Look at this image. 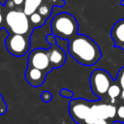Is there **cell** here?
<instances>
[{
	"label": "cell",
	"instance_id": "1",
	"mask_svg": "<svg viewBox=\"0 0 124 124\" xmlns=\"http://www.w3.org/2000/svg\"><path fill=\"white\" fill-rule=\"evenodd\" d=\"M68 50L78 63L84 66L95 65L102 56L99 45L83 34H78L69 41Z\"/></svg>",
	"mask_w": 124,
	"mask_h": 124
},
{
	"label": "cell",
	"instance_id": "2",
	"mask_svg": "<svg viewBox=\"0 0 124 124\" xmlns=\"http://www.w3.org/2000/svg\"><path fill=\"white\" fill-rule=\"evenodd\" d=\"M78 21L75 16L69 13H59L51 20V33L57 38L70 41L78 35Z\"/></svg>",
	"mask_w": 124,
	"mask_h": 124
},
{
	"label": "cell",
	"instance_id": "3",
	"mask_svg": "<svg viewBox=\"0 0 124 124\" xmlns=\"http://www.w3.org/2000/svg\"><path fill=\"white\" fill-rule=\"evenodd\" d=\"M5 23L10 33L20 34L30 37L32 26L29 21V16L20 10H10L5 16Z\"/></svg>",
	"mask_w": 124,
	"mask_h": 124
},
{
	"label": "cell",
	"instance_id": "4",
	"mask_svg": "<svg viewBox=\"0 0 124 124\" xmlns=\"http://www.w3.org/2000/svg\"><path fill=\"white\" fill-rule=\"evenodd\" d=\"M89 81L93 94L99 98H103L107 95L109 86L114 80L107 71L96 69L91 73Z\"/></svg>",
	"mask_w": 124,
	"mask_h": 124
},
{
	"label": "cell",
	"instance_id": "5",
	"mask_svg": "<svg viewBox=\"0 0 124 124\" xmlns=\"http://www.w3.org/2000/svg\"><path fill=\"white\" fill-rule=\"evenodd\" d=\"M30 37L20 34L9 33L5 40L7 50L14 56L20 57L26 54L30 47Z\"/></svg>",
	"mask_w": 124,
	"mask_h": 124
},
{
	"label": "cell",
	"instance_id": "6",
	"mask_svg": "<svg viewBox=\"0 0 124 124\" xmlns=\"http://www.w3.org/2000/svg\"><path fill=\"white\" fill-rule=\"evenodd\" d=\"M92 103L93 102L81 98L72 99L69 104V113L72 119L79 124L83 123L90 111Z\"/></svg>",
	"mask_w": 124,
	"mask_h": 124
},
{
	"label": "cell",
	"instance_id": "7",
	"mask_svg": "<svg viewBox=\"0 0 124 124\" xmlns=\"http://www.w3.org/2000/svg\"><path fill=\"white\" fill-rule=\"evenodd\" d=\"M28 66L37 68L46 73H49L53 69L49 61L48 52L44 48H35L29 53Z\"/></svg>",
	"mask_w": 124,
	"mask_h": 124
},
{
	"label": "cell",
	"instance_id": "8",
	"mask_svg": "<svg viewBox=\"0 0 124 124\" xmlns=\"http://www.w3.org/2000/svg\"><path fill=\"white\" fill-rule=\"evenodd\" d=\"M90 111L98 120L105 119L113 121L116 117V107L114 104H107L100 101H95L91 105Z\"/></svg>",
	"mask_w": 124,
	"mask_h": 124
},
{
	"label": "cell",
	"instance_id": "9",
	"mask_svg": "<svg viewBox=\"0 0 124 124\" xmlns=\"http://www.w3.org/2000/svg\"><path fill=\"white\" fill-rule=\"evenodd\" d=\"M46 75H47V73H46L42 70H39V69L34 68V67L27 66L25 74H24V78H25L26 81L31 86L39 87L45 82Z\"/></svg>",
	"mask_w": 124,
	"mask_h": 124
},
{
	"label": "cell",
	"instance_id": "10",
	"mask_svg": "<svg viewBox=\"0 0 124 124\" xmlns=\"http://www.w3.org/2000/svg\"><path fill=\"white\" fill-rule=\"evenodd\" d=\"M109 36L113 41L114 46L124 50V18L117 20L113 24Z\"/></svg>",
	"mask_w": 124,
	"mask_h": 124
},
{
	"label": "cell",
	"instance_id": "11",
	"mask_svg": "<svg viewBox=\"0 0 124 124\" xmlns=\"http://www.w3.org/2000/svg\"><path fill=\"white\" fill-rule=\"evenodd\" d=\"M47 52H48L49 61L52 68H59L65 64L67 59L66 53L60 46L54 44L47 49Z\"/></svg>",
	"mask_w": 124,
	"mask_h": 124
},
{
	"label": "cell",
	"instance_id": "12",
	"mask_svg": "<svg viewBox=\"0 0 124 124\" xmlns=\"http://www.w3.org/2000/svg\"><path fill=\"white\" fill-rule=\"evenodd\" d=\"M44 0H25L23 4V12L28 16L37 12L38 8L42 5Z\"/></svg>",
	"mask_w": 124,
	"mask_h": 124
},
{
	"label": "cell",
	"instance_id": "13",
	"mask_svg": "<svg viewBox=\"0 0 124 124\" xmlns=\"http://www.w3.org/2000/svg\"><path fill=\"white\" fill-rule=\"evenodd\" d=\"M121 91H122V88L120 87V85H119L117 82L113 81V82L111 83V85L109 86V88H108V93H107L108 97L111 100V104H112V102H114L118 97H120Z\"/></svg>",
	"mask_w": 124,
	"mask_h": 124
},
{
	"label": "cell",
	"instance_id": "14",
	"mask_svg": "<svg viewBox=\"0 0 124 124\" xmlns=\"http://www.w3.org/2000/svg\"><path fill=\"white\" fill-rule=\"evenodd\" d=\"M29 21H30V24H31V26L33 28V27H40V26H42L46 22V19L38 12H35L32 15L29 16Z\"/></svg>",
	"mask_w": 124,
	"mask_h": 124
},
{
	"label": "cell",
	"instance_id": "15",
	"mask_svg": "<svg viewBox=\"0 0 124 124\" xmlns=\"http://www.w3.org/2000/svg\"><path fill=\"white\" fill-rule=\"evenodd\" d=\"M37 12L46 20L48 17H49V16L51 15V13H52V9H51V6H48L47 4H46V3H42V5L38 8V10H37Z\"/></svg>",
	"mask_w": 124,
	"mask_h": 124
},
{
	"label": "cell",
	"instance_id": "16",
	"mask_svg": "<svg viewBox=\"0 0 124 124\" xmlns=\"http://www.w3.org/2000/svg\"><path fill=\"white\" fill-rule=\"evenodd\" d=\"M115 119L118 122L124 123V104H120L116 107V117Z\"/></svg>",
	"mask_w": 124,
	"mask_h": 124
},
{
	"label": "cell",
	"instance_id": "17",
	"mask_svg": "<svg viewBox=\"0 0 124 124\" xmlns=\"http://www.w3.org/2000/svg\"><path fill=\"white\" fill-rule=\"evenodd\" d=\"M115 82H117L120 85V87L122 89H124V66L121 69H119V71L117 73V76H116Z\"/></svg>",
	"mask_w": 124,
	"mask_h": 124
},
{
	"label": "cell",
	"instance_id": "18",
	"mask_svg": "<svg viewBox=\"0 0 124 124\" xmlns=\"http://www.w3.org/2000/svg\"><path fill=\"white\" fill-rule=\"evenodd\" d=\"M52 94L49 92V91H44V92H42V94H41V99H42V101H44L45 103H48V102H50L51 100H52Z\"/></svg>",
	"mask_w": 124,
	"mask_h": 124
},
{
	"label": "cell",
	"instance_id": "19",
	"mask_svg": "<svg viewBox=\"0 0 124 124\" xmlns=\"http://www.w3.org/2000/svg\"><path fill=\"white\" fill-rule=\"evenodd\" d=\"M6 111H7V104H6L3 96L0 93V115L5 114Z\"/></svg>",
	"mask_w": 124,
	"mask_h": 124
},
{
	"label": "cell",
	"instance_id": "20",
	"mask_svg": "<svg viewBox=\"0 0 124 124\" xmlns=\"http://www.w3.org/2000/svg\"><path fill=\"white\" fill-rule=\"evenodd\" d=\"M60 95L64 98H73V96H74L73 92L69 89H66V88H63L60 90Z\"/></svg>",
	"mask_w": 124,
	"mask_h": 124
},
{
	"label": "cell",
	"instance_id": "21",
	"mask_svg": "<svg viewBox=\"0 0 124 124\" xmlns=\"http://www.w3.org/2000/svg\"><path fill=\"white\" fill-rule=\"evenodd\" d=\"M95 124H113L110 120H105V119H100V120H97Z\"/></svg>",
	"mask_w": 124,
	"mask_h": 124
},
{
	"label": "cell",
	"instance_id": "22",
	"mask_svg": "<svg viewBox=\"0 0 124 124\" xmlns=\"http://www.w3.org/2000/svg\"><path fill=\"white\" fill-rule=\"evenodd\" d=\"M13 3H14L15 6L19 7V6H21V5L24 4V0H13Z\"/></svg>",
	"mask_w": 124,
	"mask_h": 124
},
{
	"label": "cell",
	"instance_id": "23",
	"mask_svg": "<svg viewBox=\"0 0 124 124\" xmlns=\"http://www.w3.org/2000/svg\"><path fill=\"white\" fill-rule=\"evenodd\" d=\"M3 20H4V16H3L2 12H0V25L3 23Z\"/></svg>",
	"mask_w": 124,
	"mask_h": 124
},
{
	"label": "cell",
	"instance_id": "24",
	"mask_svg": "<svg viewBox=\"0 0 124 124\" xmlns=\"http://www.w3.org/2000/svg\"><path fill=\"white\" fill-rule=\"evenodd\" d=\"M120 99L124 102V89H122V91H121V94H120Z\"/></svg>",
	"mask_w": 124,
	"mask_h": 124
},
{
	"label": "cell",
	"instance_id": "25",
	"mask_svg": "<svg viewBox=\"0 0 124 124\" xmlns=\"http://www.w3.org/2000/svg\"><path fill=\"white\" fill-rule=\"evenodd\" d=\"M3 11V5L0 3V12H2Z\"/></svg>",
	"mask_w": 124,
	"mask_h": 124
},
{
	"label": "cell",
	"instance_id": "26",
	"mask_svg": "<svg viewBox=\"0 0 124 124\" xmlns=\"http://www.w3.org/2000/svg\"><path fill=\"white\" fill-rule=\"evenodd\" d=\"M120 4H121V5H124V0H122V1L120 2Z\"/></svg>",
	"mask_w": 124,
	"mask_h": 124
},
{
	"label": "cell",
	"instance_id": "27",
	"mask_svg": "<svg viewBox=\"0 0 124 124\" xmlns=\"http://www.w3.org/2000/svg\"><path fill=\"white\" fill-rule=\"evenodd\" d=\"M81 124H86V123H81Z\"/></svg>",
	"mask_w": 124,
	"mask_h": 124
},
{
	"label": "cell",
	"instance_id": "28",
	"mask_svg": "<svg viewBox=\"0 0 124 124\" xmlns=\"http://www.w3.org/2000/svg\"><path fill=\"white\" fill-rule=\"evenodd\" d=\"M24 1H25V0H24Z\"/></svg>",
	"mask_w": 124,
	"mask_h": 124
}]
</instances>
